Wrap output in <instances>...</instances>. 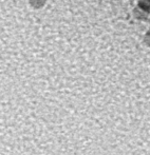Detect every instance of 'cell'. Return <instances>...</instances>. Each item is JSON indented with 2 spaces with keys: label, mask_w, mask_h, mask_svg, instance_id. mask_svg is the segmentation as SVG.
Listing matches in <instances>:
<instances>
[{
  "label": "cell",
  "mask_w": 150,
  "mask_h": 155,
  "mask_svg": "<svg viewBox=\"0 0 150 155\" xmlns=\"http://www.w3.org/2000/svg\"><path fill=\"white\" fill-rule=\"evenodd\" d=\"M48 0H28V5L33 11H40L47 5Z\"/></svg>",
  "instance_id": "obj_1"
},
{
  "label": "cell",
  "mask_w": 150,
  "mask_h": 155,
  "mask_svg": "<svg viewBox=\"0 0 150 155\" xmlns=\"http://www.w3.org/2000/svg\"><path fill=\"white\" fill-rule=\"evenodd\" d=\"M140 6L144 10L150 8V0H140Z\"/></svg>",
  "instance_id": "obj_2"
},
{
  "label": "cell",
  "mask_w": 150,
  "mask_h": 155,
  "mask_svg": "<svg viewBox=\"0 0 150 155\" xmlns=\"http://www.w3.org/2000/svg\"><path fill=\"white\" fill-rule=\"evenodd\" d=\"M147 41H148V43L150 45V31H149L148 34H147Z\"/></svg>",
  "instance_id": "obj_3"
}]
</instances>
